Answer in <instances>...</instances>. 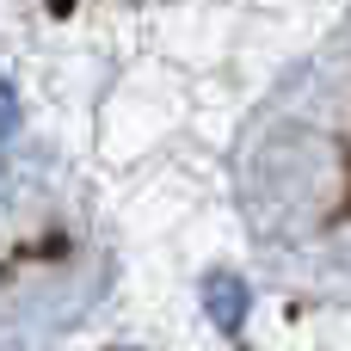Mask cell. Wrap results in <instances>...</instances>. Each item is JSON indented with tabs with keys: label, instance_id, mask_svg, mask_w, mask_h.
I'll list each match as a JSON object with an SVG mask.
<instances>
[{
	"label": "cell",
	"instance_id": "3",
	"mask_svg": "<svg viewBox=\"0 0 351 351\" xmlns=\"http://www.w3.org/2000/svg\"><path fill=\"white\" fill-rule=\"evenodd\" d=\"M130 351H142V346H130Z\"/></svg>",
	"mask_w": 351,
	"mask_h": 351
},
{
	"label": "cell",
	"instance_id": "2",
	"mask_svg": "<svg viewBox=\"0 0 351 351\" xmlns=\"http://www.w3.org/2000/svg\"><path fill=\"white\" fill-rule=\"evenodd\" d=\"M12 130V93H6V80H0V136Z\"/></svg>",
	"mask_w": 351,
	"mask_h": 351
},
{
	"label": "cell",
	"instance_id": "1",
	"mask_svg": "<svg viewBox=\"0 0 351 351\" xmlns=\"http://www.w3.org/2000/svg\"><path fill=\"white\" fill-rule=\"evenodd\" d=\"M204 308H210V321H216L222 333H241V321H247V290H241V278H210V284H204Z\"/></svg>",
	"mask_w": 351,
	"mask_h": 351
}]
</instances>
